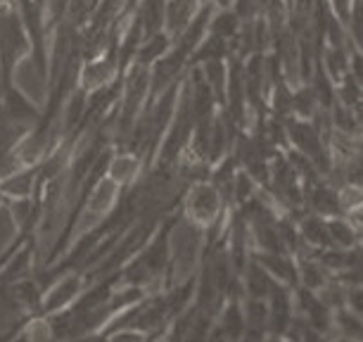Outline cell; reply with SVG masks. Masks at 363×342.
Returning <instances> with one entry per match:
<instances>
[{"instance_id": "obj_1", "label": "cell", "mask_w": 363, "mask_h": 342, "mask_svg": "<svg viewBox=\"0 0 363 342\" xmlns=\"http://www.w3.org/2000/svg\"><path fill=\"white\" fill-rule=\"evenodd\" d=\"M216 207H218V195L216 190L211 188H195L193 197H190V209L195 211L200 219H209L216 214Z\"/></svg>"}, {"instance_id": "obj_2", "label": "cell", "mask_w": 363, "mask_h": 342, "mask_svg": "<svg viewBox=\"0 0 363 342\" xmlns=\"http://www.w3.org/2000/svg\"><path fill=\"white\" fill-rule=\"evenodd\" d=\"M135 169H138V160H135L133 155H121L109 162V176H112L116 183H124L128 179H133Z\"/></svg>"}, {"instance_id": "obj_3", "label": "cell", "mask_w": 363, "mask_h": 342, "mask_svg": "<svg viewBox=\"0 0 363 342\" xmlns=\"http://www.w3.org/2000/svg\"><path fill=\"white\" fill-rule=\"evenodd\" d=\"M3 188H5V193H10V195L26 197L33 188V174L31 171H19V174H15L12 179L3 181Z\"/></svg>"}, {"instance_id": "obj_4", "label": "cell", "mask_w": 363, "mask_h": 342, "mask_svg": "<svg viewBox=\"0 0 363 342\" xmlns=\"http://www.w3.org/2000/svg\"><path fill=\"white\" fill-rule=\"evenodd\" d=\"M167 50V38L164 36H152L147 40L145 45L140 48V62H147V60H155V57H160V55Z\"/></svg>"}, {"instance_id": "obj_5", "label": "cell", "mask_w": 363, "mask_h": 342, "mask_svg": "<svg viewBox=\"0 0 363 342\" xmlns=\"http://www.w3.org/2000/svg\"><path fill=\"white\" fill-rule=\"evenodd\" d=\"M235 26H238L235 15H228V12H223L221 17L214 19V36L225 40L228 36H233V33H235Z\"/></svg>"}, {"instance_id": "obj_6", "label": "cell", "mask_w": 363, "mask_h": 342, "mask_svg": "<svg viewBox=\"0 0 363 342\" xmlns=\"http://www.w3.org/2000/svg\"><path fill=\"white\" fill-rule=\"evenodd\" d=\"M109 342H145V338H143L138 331H119L112 335Z\"/></svg>"}, {"instance_id": "obj_7", "label": "cell", "mask_w": 363, "mask_h": 342, "mask_svg": "<svg viewBox=\"0 0 363 342\" xmlns=\"http://www.w3.org/2000/svg\"><path fill=\"white\" fill-rule=\"evenodd\" d=\"M354 29H356V38L361 40L363 45V0L356 5V12H354Z\"/></svg>"}, {"instance_id": "obj_8", "label": "cell", "mask_w": 363, "mask_h": 342, "mask_svg": "<svg viewBox=\"0 0 363 342\" xmlns=\"http://www.w3.org/2000/svg\"><path fill=\"white\" fill-rule=\"evenodd\" d=\"M218 3H221V5H228V3H230V0H218Z\"/></svg>"}, {"instance_id": "obj_9", "label": "cell", "mask_w": 363, "mask_h": 342, "mask_svg": "<svg viewBox=\"0 0 363 342\" xmlns=\"http://www.w3.org/2000/svg\"><path fill=\"white\" fill-rule=\"evenodd\" d=\"M17 342H29V340H26V338H22V340H17Z\"/></svg>"}]
</instances>
